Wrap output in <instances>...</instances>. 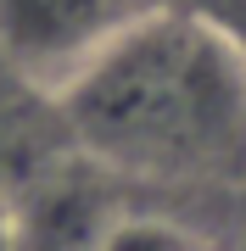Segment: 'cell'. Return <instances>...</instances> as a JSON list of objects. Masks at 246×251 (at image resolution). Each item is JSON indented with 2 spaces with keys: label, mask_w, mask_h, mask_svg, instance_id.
I'll list each match as a JSON object with an SVG mask.
<instances>
[{
  "label": "cell",
  "mask_w": 246,
  "mask_h": 251,
  "mask_svg": "<svg viewBox=\"0 0 246 251\" xmlns=\"http://www.w3.org/2000/svg\"><path fill=\"white\" fill-rule=\"evenodd\" d=\"M123 218L129 212L118 206V179L79 151L6 206L11 251H101Z\"/></svg>",
  "instance_id": "cell-3"
},
{
  "label": "cell",
  "mask_w": 246,
  "mask_h": 251,
  "mask_svg": "<svg viewBox=\"0 0 246 251\" xmlns=\"http://www.w3.org/2000/svg\"><path fill=\"white\" fill-rule=\"evenodd\" d=\"M196 17H207L224 39L246 50V0H196Z\"/></svg>",
  "instance_id": "cell-5"
},
{
  "label": "cell",
  "mask_w": 246,
  "mask_h": 251,
  "mask_svg": "<svg viewBox=\"0 0 246 251\" xmlns=\"http://www.w3.org/2000/svg\"><path fill=\"white\" fill-rule=\"evenodd\" d=\"M0 251H11V229H6V206H0Z\"/></svg>",
  "instance_id": "cell-6"
},
{
  "label": "cell",
  "mask_w": 246,
  "mask_h": 251,
  "mask_svg": "<svg viewBox=\"0 0 246 251\" xmlns=\"http://www.w3.org/2000/svg\"><path fill=\"white\" fill-rule=\"evenodd\" d=\"M73 156V134L56 95L0 67V206H11L34 179Z\"/></svg>",
  "instance_id": "cell-4"
},
{
  "label": "cell",
  "mask_w": 246,
  "mask_h": 251,
  "mask_svg": "<svg viewBox=\"0 0 246 251\" xmlns=\"http://www.w3.org/2000/svg\"><path fill=\"white\" fill-rule=\"evenodd\" d=\"M56 106L112 179H235L246 168V50L196 11L151 6L112 34Z\"/></svg>",
  "instance_id": "cell-1"
},
{
  "label": "cell",
  "mask_w": 246,
  "mask_h": 251,
  "mask_svg": "<svg viewBox=\"0 0 246 251\" xmlns=\"http://www.w3.org/2000/svg\"><path fill=\"white\" fill-rule=\"evenodd\" d=\"M140 11H151V0H0V67L62 95V84Z\"/></svg>",
  "instance_id": "cell-2"
}]
</instances>
